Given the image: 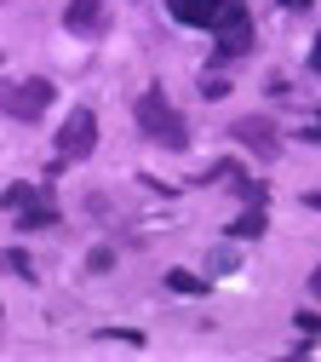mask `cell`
<instances>
[{"label":"cell","mask_w":321,"mask_h":362,"mask_svg":"<svg viewBox=\"0 0 321 362\" xmlns=\"http://www.w3.org/2000/svg\"><path fill=\"white\" fill-rule=\"evenodd\" d=\"M132 115H138V132H150L155 144H166V150H183V144H190V127H183V115L166 104V93H161V86L138 93Z\"/></svg>","instance_id":"obj_1"},{"label":"cell","mask_w":321,"mask_h":362,"mask_svg":"<svg viewBox=\"0 0 321 362\" xmlns=\"http://www.w3.org/2000/svg\"><path fill=\"white\" fill-rule=\"evenodd\" d=\"M52 98H58V86L46 81V75H29V81H18V86H6V93H0V110L18 115V121H40Z\"/></svg>","instance_id":"obj_2"},{"label":"cell","mask_w":321,"mask_h":362,"mask_svg":"<svg viewBox=\"0 0 321 362\" xmlns=\"http://www.w3.org/2000/svg\"><path fill=\"white\" fill-rule=\"evenodd\" d=\"M92 144H98V115L69 110V121L58 127V161H80V156H92Z\"/></svg>","instance_id":"obj_3"},{"label":"cell","mask_w":321,"mask_h":362,"mask_svg":"<svg viewBox=\"0 0 321 362\" xmlns=\"http://www.w3.org/2000/svg\"><path fill=\"white\" fill-rule=\"evenodd\" d=\"M212 29H218V64L241 58V52L253 47V23H247V6H241V12H229V18H218Z\"/></svg>","instance_id":"obj_4"},{"label":"cell","mask_w":321,"mask_h":362,"mask_svg":"<svg viewBox=\"0 0 321 362\" xmlns=\"http://www.w3.org/2000/svg\"><path fill=\"white\" fill-rule=\"evenodd\" d=\"M229 139H241V144H247V150H258V156H275V150H281V139H275V127H269V121H258V115L236 121V127H229Z\"/></svg>","instance_id":"obj_5"},{"label":"cell","mask_w":321,"mask_h":362,"mask_svg":"<svg viewBox=\"0 0 321 362\" xmlns=\"http://www.w3.org/2000/svg\"><path fill=\"white\" fill-rule=\"evenodd\" d=\"M104 6H109V0H69L63 23H69L75 35H98V29H104Z\"/></svg>","instance_id":"obj_6"},{"label":"cell","mask_w":321,"mask_h":362,"mask_svg":"<svg viewBox=\"0 0 321 362\" xmlns=\"http://www.w3.org/2000/svg\"><path fill=\"white\" fill-rule=\"evenodd\" d=\"M166 12L178 23H190V29H212V6L207 0H166Z\"/></svg>","instance_id":"obj_7"},{"label":"cell","mask_w":321,"mask_h":362,"mask_svg":"<svg viewBox=\"0 0 321 362\" xmlns=\"http://www.w3.org/2000/svg\"><path fill=\"white\" fill-rule=\"evenodd\" d=\"M229 236H264V207L253 202V207H247L236 224H229Z\"/></svg>","instance_id":"obj_8"},{"label":"cell","mask_w":321,"mask_h":362,"mask_svg":"<svg viewBox=\"0 0 321 362\" xmlns=\"http://www.w3.org/2000/svg\"><path fill=\"white\" fill-rule=\"evenodd\" d=\"M18 213H23V218H18L23 230H46V224H58V207H52V202H46V207H18Z\"/></svg>","instance_id":"obj_9"},{"label":"cell","mask_w":321,"mask_h":362,"mask_svg":"<svg viewBox=\"0 0 321 362\" xmlns=\"http://www.w3.org/2000/svg\"><path fill=\"white\" fill-rule=\"evenodd\" d=\"M166 288H172V293H201L207 282H201V276H183V270H172V276H166Z\"/></svg>","instance_id":"obj_10"},{"label":"cell","mask_w":321,"mask_h":362,"mask_svg":"<svg viewBox=\"0 0 321 362\" xmlns=\"http://www.w3.org/2000/svg\"><path fill=\"white\" fill-rule=\"evenodd\" d=\"M29 202H35V190H29V185H12L6 196H0V207H29Z\"/></svg>","instance_id":"obj_11"},{"label":"cell","mask_w":321,"mask_h":362,"mask_svg":"<svg viewBox=\"0 0 321 362\" xmlns=\"http://www.w3.org/2000/svg\"><path fill=\"white\" fill-rule=\"evenodd\" d=\"M201 93H207V98H224V93H229V81H224V75H207V81H201Z\"/></svg>","instance_id":"obj_12"},{"label":"cell","mask_w":321,"mask_h":362,"mask_svg":"<svg viewBox=\"0 0 321 362\" xmlns=\"http://www.w3.org/2000/svg\"><path fill=\"white\" fill-rule=\"evenodd\" d=\"M207 6H212V23H218V18H229V12H241V0H207Z\"/></svg>","instance_id":"obj_13"},{"label":"cell","mask_w":321,"mask_h":362,"mask_svg":"<svg viewBox=\"0 0 321 362\" xmlns=\"http://www.w3.org/2000/svg\"><path fill=\"white\" fill-rule=\"evenodd\" d=\"M298 328H304V334H321V316H315V310H298Z\"/></svg>","instance_id":"obj_14"},{"label":"cell","mask_w":321,"mask_h":362,"mask_svg":"<svg viewBox=\"0 0 321 362\" xmlns=\"http://www.w3.org/2000/svg\"><path fill=\"white\" fill-rule=\"evenodd\" d=\"M310 69H315V75H321V40H315V52H310Z\"/></svg>","instance_id":"obj_15"},{"label":"cell","mask_w":321,"mask_h":362,"mask_svg":"<svg viewBox=\"0 0 321 362\" xmlns=\"http://www.w3.org/2000/svg\"><path fill=\"white\" fill-rule=\"evenodd\" d=\"M304 207H315V213H321V190H310V196H304Z\"/></svg>","instance_id":"obj_16"},{"label":"cell","mask_w":321,"mask_h":362,"mask_svg":"<svg viewBox=\"0 0 321 362\" xmlns=\"http://www.w3.org/2000/svg\"><path fill=\"white\" fill-rule=\"evenodd\" d=\"M304 139H310V144H321V121H315V127H310V132H304Z\"/></svg>","instance_id":"obj_17"},{"label":"cell","mask_w":321,"mask_h":362,"mask_svg":"<svg viewBox=\"0 0 321 362\" xmlns=\"http://www.w3.org/2000/svg\"><path fill=\"white\" fill-rule=\"evenodd\" d=\"M310 293H315V299H321V270H315V276H310Z\"/></svg>","instance_id":"obj_18"}]
</instances>
